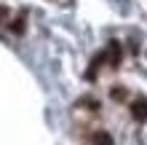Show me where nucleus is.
I'll return each instance as SVG.
<instances>
[{"mask_svg": "<svg viewBox=\"0 0 147 145\" xmlns=\"http://www.w3.org/2000/svg\"><path fill=\"white\" fill-rule=\"evenodd\" d=\"M131 116H134V121H139V124L147 121V99L144 97H139V99L131 102Z\"/></svg>", "mask_w": 147, "mask_h": 145, "instance_id": "f257e3e1", "label": "nucleus"}, {"mask_svg": "<svg viewBox=\"0 0 147 145\" xmlns=\"http://www.w3.org/2000/svg\"><path fill=\"white\" fill-rule=\"evenodd\" d=\"M91 145H112L110 132H105V129H96V132L91 134Z\"/></svg>", "mask_w": 147, "mask_h": 145, "instance_id": "f03ea898", "label": "nucleus"}, {"mask_svg": "<svg viewBox=\"0 0 147 145\" xmlns=\"http://www.w3.org/2000/svg\"><path fill=\"white\" fill-rule=\"evenodd\" d=\"M11 30L16 32V35H22V32H24V14H22V16H16V19L11 22Z\"/></svg>", "mask_w": 147, "mask_h": 145, "instance_id": "7ed1b4c3", "label": "nucleus"}, {"mask_svg": "<svg viewBox=\"0 0 147 145\" xmlns=\"http://www.w3.org/2000/svg\"><path fill=\"white\" fill-rule=\"evenodd\" d=\"M112 99H126V89H112Z\"/></svg>", "mask_w": 147, "mask_h": 145, "instance_id": "20e7f679", "label": "nucleus"}, {"mask_svg": "<svg viewBox=\"0 0 147 145\" xmlns=\"http://www.w3.org/2000/svg\"><path fill=\"white\" fill-rule=\"evenodd\" d=\"M3 19H8V8H0V22Z\"/></svg>", "mask_w": 147, "mask_h": 145, "instance_id": "39448f33", "label": "nucleus"}]
</instances>
